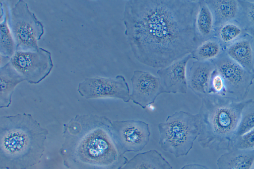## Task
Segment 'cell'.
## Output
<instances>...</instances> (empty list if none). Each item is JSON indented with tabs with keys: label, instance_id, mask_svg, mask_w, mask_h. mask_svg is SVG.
I'll return each instance as SVG.
<instances>
[{
	"label": "cell",
	"instance_id": "obj_1",
	"mask_svg": "<svg viewBox=\"0 0 254 169\" xmlns=\"http://www.w3.org/2000/svg\"><path fill=\"white\" fill-rule=\"evenodd\" d=\"M198 0H129L125 5V34L140 63L163 68L200 44L195 20Z\"/></svg>",
	"mask_w": 254,
	"mask_h": 169
},
{
	"label": "cell",
	"instance_id": "obj_29",
	"mask_svg": "<svg viewBox=\"0 0 254 169\" xmlns=\"http://www.w3.org/2000/svg\"><path fill=\"white\" fill-rule=\"evenodd\" d=\"M254 169V165H253V167L252 168V169Z\"/></svg>",
	"mask_w": 254,
	"mask_h": 169
},
{
	"label": "cell",
	"instance_id": "obj_28",
	"mask_svg": "<svg viewBox=\"0 0 254 169\" xmlns=\"http://www.w3.org/2000/svg\"><path fill=\"white\" fill-rule=\"evenodd\" d=\"M253 49H254V41L253 42Z\"/></svg>",
	"mask_w": 254,
	"mask_h": 169
},
{
	"label": "cell",
	"instance_id": "obj_8",
	"mask_svg": "<svg viewBox=\"0 0 254 169\" xmlns=\"http://www.w3.org/2000/svg\"><path fill=\"white\" fill-rule=\"evenodd\" d=\"M9 62L31 84H38L42 81L54 67L51 52L41 47L34 51H16Z\"/></svg>",
	"mask_w": 254,
	"mask_h": 169
},
{
	"label": "cell",
	"instance_id": "obj_3",
	"mask_svg": "<svg viewBox=\"0 0 254 169\" xmlns=\"http://www.w3.org/2000/svg\"><path fill=\"white\" fill-rule=\"evenodd\" d=\"M49 134L30 114L0 117V168L26 169L40 162Z\"/></svg>",
	"mask_w": 254,
	"mask_h": 169
},
{
	"label": "cell",
	"instance_id": "obj_6",
	"mask_svg": "<svg viewBox=\"0 0 254 169\" xmlns=\"http://www.w3.org/2000/svg\"><path fill=\"white\" fill-rule=\"evenodd\" d=\"M8 24L16 51H34L39 48L38 41L44 33V27L26 1L19 0L9 7Z\"/></svg>",
	"mask_w": 254,
	"mask_h": 169
},
{
	"label": "cell",
	"instance_id": "obj_5",
	"mask_svg": "<svg viewBox=\"0 0 254 169\" xmlns=\"http://www.w3.org/2000/svg\"><path fill=\"white\" fill-rule=\"evenodd\" d=\"M158 128L159 144L164 151L176 158L186 156L199 134L198 115L177 111L160 123Z\"/></svg>",
	"mask_w": 254,
	"mask_h": 169
},
{
	"label": "cell",
	"instance_id": "obj_24",
	"mask_svg": "<svg viewBox=\"0 0 254 169\" xmlns=\"http://www.w3.org/2000/svg\"><path fill=\"white\" fill-rule=\"evenodd\" d=\"M254 128V101L249 99L244 107L237 131V137Z\"/></svg>",
	"mask_w": 254,
	"mask_h": 169
},
{
	"label": "cell",
	"instance_id": "obj_2",
	"mask_svg": "<svg viewBox=\"0 0 254 169\" xmlns=\"http://www.w3.org/2000/svg\"><path fill=\"white\" fill-rule=\"evenodd\" d=\"M59 150L68 169H121L128 161L119 151L112 121L105 116L78 114L63 125Z\"/></svg>",
	"mask_w": 254,
	"mask_h": 169
},
{
	"label": "cell",
	"instance_id": "obj_16",
	"mask_svg": "<svg viewBox=\"0 0 254 169\" xmlns=\"http://www.w3.org/2000/svg\"><path fill=\"white\" fill-rule=\"evenodd\" d=\"M214 20L215 31L222 25L236 19L239 3L237 0H205Z\"/></svg>",
	"mask_w": 254,
	"mask_h": 169
},
{
	"label": "cell",
	"instance_id": "obj_27",
	"mask_svg": "<svg viewBox=\"0 0 254 169\" xmlns=\"http://www.w3.org/2000/svg\"><path fill=\"white\" fill-rule=\"evenodd\" d=\"M181 169H211L205 166L200 164H188L184 166Z\"/></svg>",
	"mask_w": 254,
	"mask_h": 169
},
{
	"label": "cell",
	"instance_id": "obj_22",
	"mask_svg": "<svg viewBox=\"0 0 254 169\" xmlns=\"http://www.w3.org/2000/svg\"><path fill=\"white\" fill-rule=\"evenodd\" d=\"M238 1L239 9L235 21L254 41V1Z\"/></svg>",
	"mask_w": 254,
	"mask_h": 169
},
{
	"label": "cell",
	"instance_id": "obj_17",
	"mask_svg": "<svg viewBox=\"0 0 254 169\" xmlns=\"http://www.w3.org/2000/svg\"><path fill=\"white\" fill-rule=\"evenodd\" d=\"M254 164V150L231 149L217 160L218 169H251Z\"/></svg>",
	"mask_w": 254,
	"mask_h": 169
},
{
	"label": "cell",
	"instance_id": "obj_21",
	"mask_svg": "<svg viewBox=\"0 0 254 169\" xmlns=\"http://www.w3.org/2000/svg\"><path fill=\"white\" fill-rule=\"evenodd\" d=\"M225 51L215 36L201 43L191 53L192 58L199 61H212Z\"/></svg>",
	"mask_w": 254,
	"mask_h": 169
},
{
	"label": "cell",
	"instance_id": "obj_14",
	"mask_svg": "<svg viewBox=\"0 0 254 169\" xmlns=\"http://www.w3.org/2000/svg\"><path fill=\"white\" fill-rule=\"evenodd\" d=\"M252 38L246 35L225 50L228 56L246 70L254 73V52Z\"/></svg>",
	"mask_w": 254,
	"mask_h": 169
},
{
	"label": "cell",
	"instance_id": "obj_12",
	"mask_svg": "<svg viewBox=\"0 0 254 169\" xmlns=\"http://www.w3.org/2000/svg\"><path fill=\"white\" fill-rule=\"evenodd\" d=\"M191 59L192 56L190 54L157 71L162 93H187L188 86L186 66L188 61Z\"/></svg>",
	"mask_w": 254,
	"mask_h": 169
},
{
	"label": "cell",
	"instance_id": "obj_13",
	"mask_svg": "<svg viewBox=\"0 0 254 169\" xmlns=\"http://www.w3.org/2000/svg\"><path fill=\"white\" fill-rule=\"evenodd\" d=\"M215 69L211 61H195L187 74L188 86L201 98L208 94L210 78Z\"/></svg>",
	"mask_w": 254,
	"mask_h": 169
},
{
	"label": "cell",
	"instance_id": "obj_20",
	"mask_svg": "<svg viewBox=\"0 0 254 169\" xmlns=\"http://www.w3.org/2000/svg\"><path fill=\"white\" fill-rule=\"evenodd\" d=\"M0 54L11 58L16 51V44L8 24L9 6L6 2L0 1Z\"/></svg>",
	"mask_w": 254,
	"mask_h": 169
},
{
	"label": "cell",
	"instance_id": "obj_30",
	"mask_svg": "<svg viewBox=\"0 0 254 169\" xmlns=\"http://www.w3.org/2000/svg\"><path fill=\"white\" fill-rule=\"evenodd\" d=\"M170 169H173V168H171Z\"/></svg>",
	"mask_w": 254,
	"mask_h": 169
},
{
	"label": "cell",
	"instance_id": "obj_26",
	"mask_svg": "<svg viewBox=\"0 0 254 169\" xmlns=\"http://www.w3.org/2000/svg\"><path fill=\"white\" fill-rule=\"evenodd\" d=\"M232 149L254 150V128L242 135L237 136Z\"/></svg>",
	"mask_w": 254,
	"mask_h": 169
},
{
	"label": "cell",
	"instance_id": "obj_9",
	"mask_svg": "<svg viewBox=\"0 0 254 169\" xmlns=\"http://www.w3.org/2000/svg\"><path fill=\"white\" fill-rule=\"evenodd\" d=\"M77 91L87 99L112 98L121 99L124 102L130 100L128 84L122 75L115 78L96 76L85 78L79 83Z\"/></svg>",
	"mask_w": 254,
	"mask_h": 169
},
{
	"label": "cell",
	"instance_id": "obj_7",
	"mask_svg": "<svg viewBox=\"0 0 254 169\" xmlns=\"http://www.w3.org/2000/svg\"><path fill=\"white\" fill-rule=\"evenodd\" d=\"M222 77L225 96L238 101L246 100L254 80V73L250 72L222 52L211 61Z\"/></svg>",
	"mask_w": 254,
	"mask_h": 169
},
{
	"label": "cell",
	"instance_id": "obj_23",
	"mask_svg": "<svg viewBox=\"0 0 254 169\" xmlns=\"http://www.w3.org/2000/svg\"><path fill=\"white\" fill-rule=\"evenodd\" d=\"M247 34L235 20L228 22L215 30L214 36L220 42L224 50Z\"/></svg>",
	"mask_w": 254,
	"mask_h": 169
},
{
	"label": "cell",
	"instance_id": "obj_4",
	"mask_svg": "<svg viewBox=\"0 0 254 169\" xmlns=\"http://www.w3.org/2000/svg\"><path fill=\"white\" fill-rule=\"evenodd\" d=\"M248 100L210 94L201 98L197 113L201 147L216 151L232 149L242 111Z\"/></svg>",
	"mask_w": 254,
	"mask_h": 169
},
{
	"label": "cell",
	"instance_id": "obj_11",
	"mask_svg": "<svg viewBox=\"0 0 254 169\" xmlns=\"http://www.w3.org/2000/svg\"><path fill=\"white\" fill-rule=\"evenodd\" d=\"M130 81V100L143 109L153 103L157 96L163 93L159 78L148 72L135 70Z\"/></svg>",
	"mask_w": 254,
	"mask_h": 169
},
{
	"label": "cell",
	"instance_id": "obj_15",
	"mask_svg": "<svg viewBox=\"0 0 254 169\" xmlns=\"http://www.w3.org/2000/svg\"><path fill=\"white\" fill-rule=\"evenodd\" d=\"M26 81L9 61L0 68V108H7L11 103L15 87Z\"/></svg>",
	"mask_w": 254,
	"mask_h": 169
},
{
	"label": "cell",
	"instance_id": "obj_25",
	"mask_svg": "<svg viewBox=\"0 0 254 169\" xmlns=\"http://www.w3.org/2000/svg\"><path fill=\"white\" fill-rule=\"evenodd\" d=\"M208 94L225 96V88L223 80L216 69L210 78Z\"/></svg>",
	"mask_w": 254,
	"mask_h": 169
},
{
	"label": "cell",
	"instance_id": "obj_19",
	"mask_svg": "<svg viewBox=\"0 0 254 169\" xmlns=\"http://www.w3.org/2000/svg\"><path fill=\"white\" fill-rule=\"evenodd\" d=\"M199 8L196 17L195 28L200 42L207 40L215 35L212 14L204 0H198Z\"/></svg>",
	"mask_w": 254,
	"mask_h": 169
},
{
	"label": "cell",
	"instance_id": "obj_18",
	"mask_svg": "<svg viewBox=\"0 0 254 169\" xmlns=\"http://www.w3.org/2000/svg\"><path fill=\"white\" fill-rule=\"evenodd\" d=\"M171 168L159 152L151 150L136 155L121 169H170Z\"/></svg>",
	"mask_w": 254,
	"mask_h": 169
},
{
	"label": "cell",
	"instance_id": "obj_10",
	"mask_svg": "<svg viewBox=\"0 0 254 169\" xmlns=\"http://www.w3.org/2000/svg\"><path fill=\"white\" fill-rule=\"evenodd\" d=\"M112 130L118 150L123 155L142 150L149 141V124L143 121H113Z\"/></svg>",
	"mask_w": 254,
	"mask_h": 169
}]
</instances>
